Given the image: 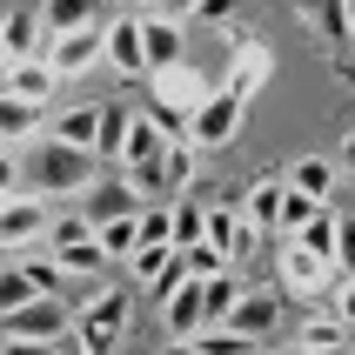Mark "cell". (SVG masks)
Instances as JSON below:
<instances>
[{
	"mask_svg": "<svg viewBox=\"0 0 355 355\" xmlns=\"http://www.w3.org/2000/svg\"><path fill=\"white\" fill-rule=\"evenodd\" d=\"M7 94H14V101H34V107L54 114V101H60V67H54L47 54H40V60H7Z\"/></svg>",
	"mask_w": 355,
	"mask_h": 355,
	"instance_id": "cell-14",
	"label": "cell"
},
{
	"mask_svg": "<svg viewBox=\"0 0 355 355\" xmlns=\"http://www.w3.org/2000/svg\"><path fill=\"white\" fill-rule=\"evenodd\" d=\"M94 235H101V248H107L114 261H128L141 248V215H114V221H101Z\"/></svg>",
	"mask_w": 355,
	"mask_h": 355,
	"instance_id": "cell-25",
	"label": "cell"
},
{
	"mask_svg": "<svg viewBox=\"0 0 355 355\" xmlns=\"http://www.w3.org/2000/svg\"><path fill=\"white\" fill-rule=\"evenodd\" d=\"M268 74H275V54H268L255 34H235V27H228V74H221V87L241 94V101H255L261 87H268Z\"/></svg>",
	"mask_w": 355,
	"mask_h": 355,
	"instance_id": "cell-6",
	"label": "cell"
},
{
	"mask_svg": "<svg viewBox=\"0 0 355 355\" xmlns=\"http://www.w3.org/2000/svg\"><path fill=\"white\" fill-rule=\"evenodd\" d=\"M0 161H7V195H14V188H34V195H47V201H80L101 181V155L94 148H74V141L47 135V128H40L27 148L0 155Z\"/></svg>",
	"mask_w": 355,
	"mask_h": 355,
	"instance_id": "cell-1",
	"label": "cell"
},
{
	"mask_svg": "<svg viewBox=\"0 0 355 355\" xmlns=\"http://www.w3.org/2000/svg\"><path fill=\"white\" fill-rule=\"evenodd\" d=\"M261 355H268V349H261ZM288 355H295V349H288Z\"/></svg>",
	"mask_w": 355,
	"mask_h": 355,
	"instance_id": "cell-38",
	"label": "cell"
},
{
	"mask_svg": "<svg viewBox=\"0 0 355 355\" xmlns=\"http://www.w3.org/2000/svg\"><path fill=\"white\" fill-rule=\"evenodd\" d=\"M0 355H54V349H47V342H27V336H7Z\"/></svg>",
	"mask_w": 355,
	"mask_h": 355,
	"instance_id": "cell-33",
	"label": "cell"
},
{
	"mask_svg": "<svg viewBox=\"0 0 355 355\" xmlns=\"http://www.w3.org/2000/svg\"><path fill=\"white\" fill-rule=\"evenodd\" d=\"M275 275H282V295H322V288H329L342 268H336L329 255H315L309 241H295V235H288V248L275 255Z\"/></svg>",
	"mask_w": 355,
	"mask_h": 355,
	"instance_id": "cell-8",
	"label": "cell"
},
{
	"mask_svg": "<svg viewBox=\"0 0 355 355\" xmlns=\"http://www.w3.org/2000/svg\"><path fill=\"white\" fill-rule=\"evenodd\" d=\"M161 329H168V342H195L201 329H215V315H208V295H201V275H188L175 295L161 302Z\"/></svg>",
	"mask_w": 355,
	"mask_h": 355,
	"instance_id": "cell-9",
	"label": "cell"
},
{
	"mask_svg": "<svg viewBox=\"0 0 355 355\" xmlns=\"http://www.w3.org/2000/svg\"><path fill=\"white\" fill-rule=\"evenodd\" d=\"M168 355H208L201 342H168Z\"/></svg>",
	"mask_w": 355,
	"mask_h": 355,
	"instance_id": "cell-36",
	"label": "cell"
},
{
	"mask_svg": "<svg viewBox=\"0 0 355 355\" xmlns=\"http://www.w3.org/2000/svg\"><path fill=\"white\" fill-rule=\"evenodd\" d=\"M275 322H282V288H241L235 302V315L221 322V329H241V336H275Z\"/></svg>",
	"mask_w": 355,
	"mask_h": 355,
	"instance_id": "cell-15",
	"label": "cell"
},
{
	"mask_svg": "<svg viewBox=\"0 0 355 355\" xmlns=\"http://www.w3.org/2000/svg\"><path fill=\"white\" fill-rule=\"evenodd\" d=\"M87 235H94V215L87 208H67V215H54V228H47L40 248H67V241H87Z\"/></svg>",
	"mask_w": 355,
	"mask_h": 355,
	"instance_id": "cell-27",
	"label": "cell"
},
{
	"mask_svg": "<svg viewBox=\"0 0 355 355\" xmlns=\"http://www.w3.org/2000/svg\"><path fill=\"white\" fill-rule=\"evenodd\" d=\"M47 60L60 67V80H74V74H87V67H101V60H107V20H101V27H74V34H54Z\"/></svg>",
	"mask_w": 355,
	"mask_h": 355,
	"instance_id": "cell-11",
	"label": "cell"
},
{
	"mask_svg": "<svg viewBox=\"0 0 355 355\" xmlns=\"http://www.w3.org/2000/svg\"><path fill=\"white\" fill-rule=\"evenodd\" d=\"M336 268L355 275V215H342V228H336Z\"/></svg>",
	"mask_w": 355,
	"mask_h": 355,
	"instance_id": "cell-31",
	"label": "cell"
},
{
	"mask_svg": "<svg viewBox=\"0 0 355 355\" xmlns=\"http://www.w3.org/2000/svg\"><path fill=\"white\" fill-rule=\"evenodd\" d=\"M342 168H349V175H355V135L342 141Z\"/></svg>",
	"mask_w": 355,
	"mask_h": 355,
	"instance_id": "cell-37",
	"label": "cell"
},
{
	"mask_svg": "<svg viewBox=\"0 0 355 355\" xmlns=\"http://www.w3.org/2000/svg\"><path fill=\"white\" fill-rule=\"evenodd\" d=\"M80 208H87V215H94V228H101V221H114V215H141V208H148V195H141V181L121 168V175H101L94 188L80 195Z\"/></svg>",
	"mask_w": 355,
	"mask_h": 355,
	"instance_id": "cell-10",
	"label": "cell"
},
{
	"mask_svg": "<svg viewBox=\"0 0 355 355\" xmlns=\"http://www.w3.org/2000/svg\"><path fill=\"white\" fill-rule=\"evenodd\" d=\"M208 94H215V87H208V74H201L195 60H175V67H155V74H148L141 107H148L155 121H168L175 135H188V121H195V107Z\"/></svg>",
	"mask_w": 355,
	"mask_h": 355,
	"instance_id": "cell-3",
	"label": "cell"
},
{
	"mask_svg": "<svg viewBox=\"0 0 355 355\" xmlns=\"http://www.w3.org/2000/svg\"><path fill=\"white\" fill-rule=\"evenodd\" d=\"M336 342H355V329L336 315V302H329V309H309V315H302L295 349H336Z\"/></svg>",
	"mask_w": 355,
	"mask_h": 355,
	"instance_id": "cell-21",
	"label": "cell"
},
{
	"mask_svg": "<svg viewBox=\"0 0 355 355\" xmlns=\"http://www.w3.org/2000/svg\"><path fill=\"white\" fill-rule=\"evenodd\" d=\"M101 121H107L101 101H74V107H54L47 114V135L74 141V148H101Z\"/></svg>",
	"mask_w": 355,
	"mask_h": 355,
	"instance_id": "cell-17",
	"label": "cell"
},
{
	"mask_svg": "<svg viewBox=\"0 0 355 355\" xmlns=\"http://www.w3.org/2000/svg\"><path fill=\"white\" fill-rule=\"evenodd\" d=\"M141 34H148V74L188 60V27H181V14H141Z\"/></svg>",
	"mask_w": 355,
	"mask_h": 355,
	"instance_id": "cell-16",
	"label": "cell"
},
{
	"mask_svg": "<svg viewBox=\"0 0 355 355\" xmlns=\"http://www.w3.org/2000/svg\"><path fill=\"white\" fill-rule=\"evenodd\" d=\"M195 155H201V148H195V141H188V135H181L175 148H168V161H161V188H168V201L195 188Z\"/></svg>",
	"mask_w": 355,
	"mask_h": 355,
	"instance_id": "cell-22",
	"label": "cell"
},
{
	"mask_svg": "<svg viewBox=\"0 0 355 355\" xmlns=\"http://www.w3.org/2000/svg\"><path fill=\"white\" fill-rule=\"evenodd\" d=\"M54 355H94V349H87L80 336H67V342H54Z\"/></svg>",
	"mask_w": 355,
	"mask_h": 355,
	"instance_id": "cell-35",
	"label": "cell"
},
{
	"mask_svg": "<svg viewBox=\"0 0 355 355\" xmlns=\"http://www.w3.org/2000/svg\"><path fill=\"white\" fill-rule=\"evenodd\" d=\"M74 302H60V295H34V302H20V309H0V336H27V342H67L74 336Z\"/></svg>",
	"mask_w": 355,
	"mask_h": 355,
	"instance_id": "cell-4",
	"label": "cell"
},
{
	"mask_svg": "<svg viewBox=\"0 0 355 355\" xmlns=\"http://www.w3.org/2000/svg\"><path fill=\"white\" fill-rule=\"evenodd\" d=\"M336 315L355 329V275H342V288H336Z\"/></svg>",
	"mask_w": 355,
	"mask_h": 355,
	"instance_id": "cell-32",
	"label": "cell"
},
{
	"mask_svg": "<svg viewBox=\"0 0 355 355\" xmlns=\"http://www.w3.org/2000/svg\"><path fill=\"white\" fill-rule=\"evenodd\" d=\"M295 14L315 27L329 47H349L355 40V27H349V0H295Z\"/></svg>",
	"mask_w": 355,
	"mask_h": 355,
	"instance_id": "cell-20",
	"label": "cell"
},
{
	"mask_svg": "<svg viewBox=\"0 0 355 355\" xmlns=\"http://www.w3.org/2000/svg\"><path fill=\"white\" fill-rule=\"evenodd\" d=\"M74 336L87 342L94 355H114V342L128 336V322H135V295L114 288V282H80V302H74Z\"/></svg>",
	"mask_w": 355,
	"mask_h": 355,
	"instance_id": "cell-2",
	"label": "cell"
},
{
	"mask_svg": "<svg viewBox=\"0 0 355 355\" xmlns=\"http://www.w3.org/2000/svg\"><path fill=\"white\" fill-rule=\"evenodd\" d=\"M47 128V107H34V101H14L0 94V155H14V148H27V141Z\"/></svg>",
	"mask_w": 355,
	"mask_h": 355,
	"instance_id": "cell-18",
	"label": "cell"
},
{
	"mask_svg": "<svg viewBox=\"0 0 355 355\" xmlns=\"http://www.w3.org/2000/svg\"><path fill=\"white\" fill-rule=\"evenodd\" d=\"M282 201H288V175H268V181H255L241 195V215L255 221L261 235H282Z\"/></svg>",
	"mask_w": 355,
	"mask_h": 355,
	"instance_id": "cell-19",
	"label": "cell"
},
{
	"mask_svg": "<svg viewBox=\"0 0 355 355\" xmlns=\"http://www.w3.org/2000/svg\"><path fill=\"white\" fill-rule=\"evenodd\" d=\"M47 47H54L47 14H40V7H14V14H7V27H0V54H7V60H40Z\"/></svg>",
	"mask_w": 355,
	"mask_h": 355,
	"instance_id": "cell-12",
	"label": "cell"
},
{
	"mask_svg": "<svg viewBox=\"0 0 355 355\" xmlns=\"http://www.w3.org/2000/svg\"><path fill=\"white\" fill-rule=\"evenodd\" d=\"M128 121H135V107H107V121H101V161H121V148H128Z\"/></svg>",
	"mask_w": 355,
	"mask_h": 355,
	"instance_id": "cell-30",
	"label": "cell"
},
{
	"mask_svg": "<svg viewBox=\"0 0 355 355\" xmlns=\"http://www.w3.org/2000/svg\"><path fill=\"white\" fill-rule=\"evenodd\" d=\"M107 67L121 80H148V34H141V14L107 20Z\"/></svg>",
	"mask_w": 355,
	"mask_h": 355,
	"instance_id": "cell-13",
	"label": "cell"
},
{
	"mask_svg": "<svg viewBox=\"0 0 355 355\" xmlns=\"http://www.w3.org/2000/svg\"><path fill=\"white\" fill-rule=\"evenodd\" d=\"M54 228V201L34 195V188H14L0 201V248H40Z\"/></svg>",
	"mask_w": 355,
	"mask_h": 355,
	"instance_id": "cell-5",
	"label": "cell"
},
{
	"mask_svg": "<svg viewBox=\"0 0 355 355\" xmlns=\"http://www.w3.org/2000/svg\"><path fill=\"white\" fill-rule=\"evenodd\" d=\"M181 261H188V275H221V268H235V261H228V248H221V241H195V248H181Z\"/></svg>",
	"mask_w": 355,
	"mask_h": 355,
	"instance_id": "cell-29",
	"label": "cell"
},
{
	"mask_svg": "<svg viewBox=\"0 0 355 355\" xmlns=\"http://www.w3.org/2000/svg\"><path fill=\"white\" fill-rule=\"evenodd\" d=\"M322 208H329V201H315V195H302V188H288V201H282V235H302V228H309Z\"/></svg>",
	"mask_w": 355,
	"mask_h": 355,
	"instance_id": "cell-28",
	"label": "cell"
},
{
	"mask_svg": "<svg viewBox=\"0 0 355 355\" xmlns=\"http://www.w3.org/2000/svg\"><path fill=\"white\" fill-rule=\"evenodd\" d=\"M288 188H302V195L329 201V195H336V161H322V155H302L295 168H288Z\"/></svg>",
	"mask_w": 355,
	"mask_h": 355,
	"instance_id": "cell-24",
	"label": "cell"
},
{
	"mask_svg": "<svg viewBox=\"0 0 355 355\" xmlns=\"http://www.w3.org/2000/svg\"><path fill=\"white\" fill-rule=\"evenodd\" d=\"M195 342L208 355H261V336H241V329H201Z\"/></svg>",
	"mask_w": 355,
	"mask_h": 355,
	"instance_id": "cell-26",
	"label": "cell"
},
{
	"mask_svg": "<svg viewBox=\"0 0 355 355\" xmlns=\"http://www.w3.org/2000/svg\"><path fill=\"white\" fill-rule=\"evenodd\" d=\"M235 14V0H195V20H228Z\"/></svg>",
	"mask_w": 355,
	"mask_h": 355,
	"instance_id": "cell-34",
	"label": "cell"
},
{
	"mask_svg": "<svg viewBox=\"0 0 355 355\" xmlns=\"http://www.w3.org/2000/svg\"><path fill=\"white\" fill-rule=\"evenodd\" d=\"M40 14L54 34H74V27H101V0H40Z\"/></svg>",
	"mask_w": 355,
	"mask_h": 355,
	"instance_id": "cell-23",
	"label": "cell"
},
{
	"mask_svg": "<svg viewBox=\"0 0 355 355\" xmlns=\"http://www.w3.org/2000/svg\"><path fill=\"white\" fill-rule=\"evenodd\" d=\"M241 114H248V101L228 94V87H215V94L195 107V121H188V141H195L201 155H208V148H228V141L241 135Z\"/></svg>",
	"mask_w": 355,
	"mask_h": 355,
	"instance_id": "cell-7",
	"label": "cell"
}]
</instances>
